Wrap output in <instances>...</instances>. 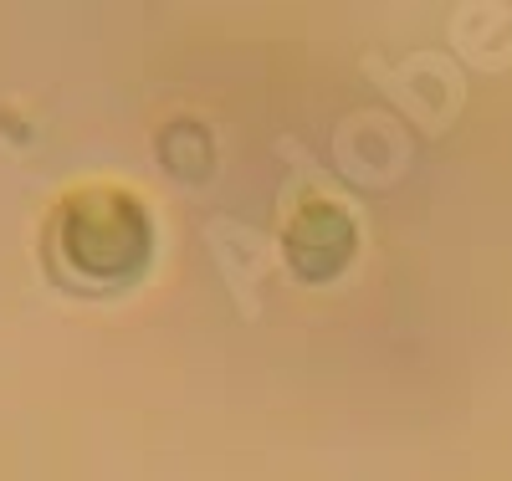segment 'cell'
<instances>
[{
	"label": "cell",
	"mask_w": 512,
	"mask_h": 481,
	"mask_svg": "<svg viewBox=\"0 0 512 481\" xmlns=\"http://www.w3.org/2000/svg\"><path fill=\"white\" fill-rule=\"evenodd\" d=\"M52 256L77 287H128L154 256V226L144 200L128 190H77L57 210Z\"/></svg>",
	"instance_id": "6da1fadb"
},
{
	"label": "cell",
	"mask_w": 512,
	"mask_h": 481,
	"mask_svg": "<svg viewBox=\"0 0 512 481\" xmlns=\"http://www.w3.org/2000/svg\"><path fill=\"white\" fill-rule=\"evenodd\" d=\"M282 246H287V267H292L297 282H333L354 261L359 231H354V215L344 205L308 200L303 210L292 215Z\"/></svg>",
	"instance_id": "7a4b0ae2"
},
{
	"label": "cell",
	"mask_w": 512,
	"mask_h": 481,
	"mask_svg": "<svg viewBox=\"0 0 512 481\" xmlns=\"http://www.w3.org/2000/svg\"><path fill=\"white\" fill-rule=\"evenodd\" d=\"M159 159L180 174V180H205L210 174V139L200 123H169L159 134Z\"/></svg>",
	"instance_id": "3957f363"
}]
</instances>
